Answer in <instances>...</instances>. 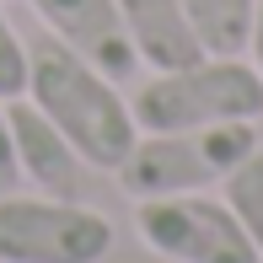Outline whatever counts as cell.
Here are the masks:
<instances>
[{"label": "cell", "instance_id": "6da1fadb", "mask_svg": "<svg viewBox=\"0 0 263 263\" xmlns=\"http://www.w3.org/2000/svg\"><path fill=\"white\" fill-rule=\"evenodd\" d=\"M27 102L81 151V161L91 172H118L140 140V124L129 113V97L118 91V81L91 70L54 32L27 43Z\"/></svg>", "mask_w": 263, "mask_h": 263}, {"label": "cell", "instance_id": "7a4b0ae2", "mask_svg": "<svg viewBox=\"0 0 263 263\" xmlns=\"http://www.w3.org/2000/svg\"><path fill=\"white\" fill-rule=\"evenodd\" d=\"M140 135H172V129H204V124H258L263 118V81L253 59L242 54H204L183 70H151L129 97Z\"/></svg>", "mask_w": 263, "mask_h": 263}, {"label": "cell", "instance_id": "3957f363", "mask_svg": "<svg viewBox=\"0 0 263 263\" xmlns=\"http://www.w3.org/2000/svg\"><path fill=\"white\" fill-rule=\"evenodd\" d=\"M253 151H258V124H247V118H236V124H204V129H172V135H140L129 161L113 177L129 199L210 194Z\"/></svg>", "mask_w": 263, "mask_h": 263}, {"label": "cell", "instance_id": "277c9868", "mask_svg": "<svg viewBox=\"0 0 263 263\" xmlns=\"http://www.w3.org/2000/svg\"><path fill=\"white\" fill-rule=\"evenodd\" d=\"M118 226L97 204L0 194V263H107Z\"/></svg>", "mask_w": 263, "mask_h": 263}, {"label": "cell", "instance_id": "5b68a950", "mask_svg": "<svg viewBox=\"0 0 263 263\" xmlns=\"http://www.w3.org/2000/svg\"><path fill=\"white\" fill-rule=\"evenodd\" d=\"M135 236L166 263H258L236 210L215 194L135 199Z\"/></svg>", "mask_w": 263, "mask_h": 263}, {"label": "cell", "instance_id": "8992f818", "mask_svg": "<svg viewBox=\"0 0 263 263\" xmlns=\"http://www.w3.org/2000/svg\"><path fill=\"white\" fill-rule=\"evenodd\" d=\"M32 11L65 49H76L107 81H129L140 70V54L129 43L118 0H32Z\"/></svg>", "mask_w": 263, "mask_h": 263}, {"label": "cell", "instance_id": "52a82bcc", "mask_svg": "<svg viewBox=\"0 0 263 263\" xmlns=\"http://www.w3.org/2000/svg\"><path fill=\"white\" fill-rule=\"evenodd\" d=\"M6 113H11V140H16L22 177H27L38 194H49V199H81V183H86V161H81V151L70 145V140L59 135L27 97L6 102Z\"/></svg>", "mask_w": 263, "mask_h": 263}, {"label": "cell", "instance_id": "ba28073f", "mask_svg": "<svg viewBox=\"0 0 263 263\" xmlns=\"http://www.w3.org/2000/svg\"><path fill=\"white\" fill-rule=\"evenodd\" d=\"M118 11H124L129 43L145 70H183L204 59V43H199L183 0H118Z\"/></svg>", "mask_w": 263, "mask_h": 263}, {"label": "cell", "instance_id": "9c48e42d", "mask_svg": "<svg viewBox=\"0 0 263 263\" xmlns=\"http://www.w3.org/2000/svg\"><path fill=\"white\" fill-rule=\"evenodd\" d=\"M183 11L194 22L204 54H247L258 0H183Z\"/></svg>", "mask_w": 263, "mask_h": 263}, {"label": "cell", "instance_id": "30bf717a", "mask_svg": "<svg viewBox=\"0 0 263 263\" xmlns=\"http://www.w3.org/2000/svg\"><path fill=\"white\" fill-rule=\"evenodd\" d=\"M220 199L236 210V220H242L247 242L258 247V263H263V145L220 183Z\"/></svg>", "mask_w": 263, "mask_h": 263}, {"label": "cell", "instance_id": "8fae6325", "mask_svg": "<svg viewBox=\"0 0 263 263\" xmlns=\"http://www.w3.org/2000/svg\"><path fill=\"white\" fill-rule=\"evenodd\" d=\"M27 97V38L11 27L6 0H0V102Z\"/></svg>", "mask_w": 263, "mask_h": 263}, {"label": "cell", "instance_id": "7c38bea8", "mask_svg": "<svg viewBox=\"0 0 263 263\" xmlns=\"http://www.w3.org/2000/svg\"><path fill=\"white\" fill-rule=\"evenodd\" d=\"M16 183H22V166H16V140H11V113H6V102H0V194H11Z\"/></svg>", "mask_w": 263, "mask_h": 263}, {"label": "cell", "instance_id": "4fadbf2b", "mask_svg": "<svg viewBox=\"0 0 263 263\" xmlns=\"http://www.w3.org/2000/svg\"><path fill=\"white\" fill-rule=\"evenodd\" d=\"M247 59H253L258 81H263V0H258V16H253V38H247Z\"/></svg>", "mask_w": 263, "mask_h": 263}]
</instances>
